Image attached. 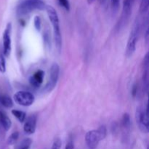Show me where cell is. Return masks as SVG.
<instances>
[{
  "instance_id": "obj_1",
  "label": "cell",
  "mask_w": 149,
  "mask_h": 149,
  "mask_svg": "<svg viewBox=\"0 0 149 149\" xmlns=\"http://www.w3.org/2000/svg\"><path fill=\"white\" fill-rule=\"evenodd\" d=\"M46 11L47 13L48 17L50 20L53 27L54 41H55V47L58 52H61L62 47V38H61V29H60V22L58 13L53 7L50 5H46Z\"/></svg>"
},
{
  "instance_id": "obj_2",
  "label": "cell",
  "mask_w": 149,
  "mask_h": 149,
  "mask_svg": "<svg viewBox=\"0 0 149 149\" xmlns=\"http://www.w3.org/2000/svg\"><path fill=\"white\" fill-rule=\"evenodd\" d=\"M107 134L106 126L102 125L97 130H93L87 132L85 142L89 149H96L100 141L104 139Z\"/></svg>"
},
{
  "instance_id": "obj_3",
  "label": "cell",
  "mask_w": 149,
  "mask_h": 149,
  "mask_svg": "<svg viewBox=\"0 0 149 149\" xmlns=\"http://www.w3.org/2000/svg\"><path fill=\"white\" fill-rule=\"evenodd\" d=\"M46 4L42 0H23L17 7V13L19 15H25L34 10H43Z\"/></svg>"
},
{
  "instance_id": "obj_4",
  "label": "cell",
  "mask_w": 149,
  "mask_h": 149,
  "mask_svg": "<svg viewBox=\"0 0 149 149\" xmlns=\"http://www.w3.org/2000/svg\"><path fill=\"white\" fill-rule=\"evenodd\" d=\"M135 119L138 128L143 133L147 134L148 132L149 120L148 109L147 105H143L137 108L135 113Z\"/></svg>"
},
{
  "instance_id": "obj_5",
  "label": "cell",
  "mask_w": 149,
  "mask_h": 149,
  "mask_svg": "<svg viewBox=\"0 0 149 149\" xmlns=\"http://www.w3.org/2000/svg\"><path fill=\"white\" fill-rule=\"evenodd\" d=\"M140 29H141V24H140L139 20L137 18L134 23L132 30H131L127 45L125 55L127 58H130L136 49V45L138 39V36H139Z\"/></svg>"
},
{
  "instance_id": "obj_6",
  "label": "cell",
  "mask_w": 149,
  "mask_h": 149,
  "mask_svg": "<svg viewBox=\"0 0 149 149\" xmlns=\"http://www.w3.org/2000/svg\"><path fill=\"white\" fill-rule=\"evenodd\" d=\"M131 13H132V2L130 0H124L122 16L119 18L116 26V29L117 30V31H119L121 29H123L125 25L127 23L128 20L130 17Z\"/></svg>"
},
{
  "instance_id": "obj_7",
  "label": "cell",
  "mask_w": 149,
  "mask_h": 149,
  "mask_svg": "<svg viewBox=\"0 0 149 149\" xmlns=\"http://www.w3.org/2000/svg\"><path fill=\"white\" fill-rule=\"evenodd\" d=\"M15 102L22 106H30L34 102V96L28 91H18L13 96Z\"/></svg>"
},
{
  "instance_id": "obj_8",
  "label": "cell",
  "mask_w": 149,
  "mask_h": 149,
  "mask_svg": "<svg viewBox=\"0 0 149 149\" xmlns=\"http://www.w3.org/2000/svg\"><path fill=\"white\" fill-rule=\"evenodd\" d=\"M60 74V67L58 63H54L50 68L49 71V79L47 84L46 85V90L47 92H51L54 90L58 82Z\"/></svg>"
},
{
  "instance_id": "obj_9",
  "label": "cell",
  "mask_w": 149,
  "mask_h": 149,
  "mask_svg": "<svg viewBox=\"0 0 149 149\" xmlns=\"http://www.w3.org/2000/svg\"><path fill=\"white\" fill-rule=\"evenodd\" d=\"M11 31L12 24L9 23L3 33V55L9 57L11 52Z\"/></svg>"
},
{
  "instance_id": "obj_10",
  "label": "cell",
  "mask_w": 149,
  "mask_h": 149,
  "mask_svg": "<svg viewBox=\"0 0 149 149\" xmlns=\"http://www.w3.org/2000/svg\"><path fill=\"white\" fill-rule=\"evenodd\" d=\"M36 116L35 115H31L29 116L23 126V131L27 135H32L36 131Z\"/></svg>"
},
{
  "instance_id": "obj_11",
  "label": "cell",
  "mask_w": 149,
  "mask_h": 149,
  "mask_svg": "<svg viewBox=\"0 0 149 149\" xmlns=\"http://www.w3.org/2000/svg\"><path fill=\"white\" fill-rule=\"evenodd\" d=\"M44 77H45V72L42 70H39L36 71L33 76L29 79V82L32 87H39L43 82Z\"/></svg>"
},
{
  "instance_id": "obj_12",
  "label": "cell",
  "mask_w": 149,
  "mask_h": 149,
  "mask_svg": "<svg viewBox=\"0 0 149 149\" xmlns=\"http://www.w3.org/2000/svg\"><path fill=\"white\" fill-rule=\"evenodd\" d=\"M0 125L5 131H8L12 126V122L5 112L0 111Z\"/></svg>"
},
{
  "instance_id": "obj_13",
  "label": "cell",
  "mask_w": 149,
  "mask_h": 149,
  "mask_svg": "<svg viewBox=\"0 0 149 149\" xmlns=\"http://www.w3.org/2000/svg\"><path fill=\"white\" fill-rule=\"evenodd\" d=\"M0 104L7 109L12 108L13 106V102L11 97L6 95H0Z\"/></svg>"
},
{
  "instance_id": "obj_14",
  "label": "cell",
  "mask_w": 149,
  "mask_h": 149,
  "mask_svg": "<svg viewBox=\"0 0 149 149\" xmlns=\"http://www.w3.org/2000/svg\"><path fill=\"white\" fill-rule=\"evenodd\" d=\"M12 113H13V115L15 117L17 118V119L20 122V123H23L25 121V119H26V113L22 111L13 110L12 111Z\"/></svg>"
},
{
  "instance_id": "obj_15",
  "label": "cell",
  "mask_w": 149,
  "mask_h": 149,
  "mask_svg": "<svg viewBox=\"0 0 149 149\" xmlns=\"http://www.w3.org/2000/svg\"><path fill=\"white\" fill-rule=\"evenodd\" d=\"M131 125V120L130 116L129 113H124L123 116L122 118V126L125 129H128L130 128Z\"/></svg>"
},
{
  "instance_id": "obj_16",
  "label": "cell",
  "mask_w": 149,
  "mask_h": 149,
  "mask_svg": "<svg viewBox=\"0 0 149 149\" xmlns=\"http://www.w3.org/2000/svg\"><path fill=\"white\" fill-rule=\"evenodd\" d=\"M149 6V0H141L140 4V13L145 14L148 12Z\"/></svg>"
},
{
  "instance_id": "obj_17",
  "label": "cell",
  "mask_w": 149,
  "mask_h": 149,
  "mask_svg": "<svg viewBox=\"0 0 149 149\" xmlns=\"http://www.w3.org/2000/svg\"><path fill=\"white\" fill-rule=\"evenodd\" d=\"M19 138V132H15L12 133L10 135V137L7 139V144L9 146H13L17 142V139Z\"/></svg>"
},
{
  "instance_id": "obj_18",
  "label": "cell",
  "mask_w": 149,
  "mask_h": 149,
  "mask_svg": "<svg viewBox=\"0 0 149 149\" xmlns=\"http://www.w3.org/2000/svg\"><path fill=\"white\" fill-rule=\"evenodd\" d=\"M32 143V141L30 138H26L25 140H23L21 143L18 145V146L16 148V149H20L25 148V147H28V148H30L31 145Z\"/></svg>"
},
{
  "instance_id": "obj_19",
  "label": "cell",
  "mask_w": 149,
  "mask_h": 149,
  "mask_svg": "<svg viewBox=\"0 0 149 149\" xmlns=\"http://www.w3.org/2000/svg\"><path fill=\"white\" fill-rule=\"evenodd\" d=\"M6 71V61L4 55L0 52V72L4 73Z\"/></svg>"
},
{
  "instance_id": "obj_20",
  "label": "cell",
  "mask_w": 149,
  "mask_h": 149,
  "mask_svg": "<svg viewBox=\"0 0 149 149\" xmlns=\"http://www.w3.org/2000/svg\"><path fill=\"white\" fill-rule=\"evenodd\" d=\"M121 0H111V7L113 13H116L119 10Z\"/></svg>"
},
{
  "instance_id": "obj_21",
  "label": "cell",
  "mask_w": 149,
  "mask_h": 149,
  "mask_svg": "<svg viewBox=\"0 0 149 149\" xmlns=\"http://www.w3.org/2000/svg\"><path fill=\"white\" fill-rule=\"evenodd\" d=\"M58 3H59L61 7H63L65 10H66L67 11H69L70 10V4L68 0H58Z\"/></svg>"
},
{
  "instance_id": "obj_22",
  "label": "cell",
  "mask_w": 149,
  "mask_h": 149,
  "mask_svg": "<svg viewBox=\"0 0 149 149\" xmlns=\"http://www.w3.org/2000/svg\"><path fill=\"white\" fill-rule=\"evenodd\" d=\"M61 145H62V143H61V139L60 138H56L54 141L53 143H52L51 149H61Z\"/></svg>"
},
{
  "instance_id": "obj_23",
  "label": "cell",
  "mask_w": 149,
  "mask_h": 149,
  "mask_svg": "<svg viewBox=\"0 0 149 149\" xmlns=\"http://www.w3.org/2000/svg\"><path fill=\"white\" fill-rule=\"evenodd\" d=\"M41 19L39 16H35L34 17V26L36 31H40L41 29Z\"/></svg>"
},
{
  "instance_id": "obj_24",
  "label": "cell",
  "mask_w": 149,
  "mask_h": 149,
  "mask_svg": "<svg viewBox=\"0 0 149 149\" xmlns=\"http://www.w3.org/2000/svg\"><path fill=\"white\" fill-rule=\"evenodd\" d=\"M74 143H73V141H71V140H70V141L67 143L66 145H65V149H74Z\"/></svg>"
},
{
  "instance_id": "obj_25",
  "label": "cell",
  "mask_w": 149,
  "mask_h": 149,
  "mask_svg": "<svg viewBox=\"0 0 149 149\" xmlns=\"http://www.w3.org/2000/svg\"><path fill=\"white\" fill-rule=\"evenodd\" d=\"M132 95L135 96V95H136V93H137V86L136 85H134L133 89H132Z\"/></svg>"
},
{
  "instance_id": "obj_26",
  "label": "cell",
  "mask_w": 149,
  "mask_h": 149,
  "mask_svg": "<svg viewBox=\"0 0 149 149\" xmlns=\"http://www.w3.org/2000/svg\"><path fill=\"white\" fill-rule=\"evenodd\" d=\"M98 1L100 2V4H104L105 2L106 1V0H98Z\"/></svg>"
},
{
  "instance_id": "obj_27",
  "label": "cell",
  "mask_w": 149,
  "mask_h": 149,
  "mask_svg": "<svg viewBox=\"0 0 149 149\" xmlns=\"http://www.w3.org/2000/svg\"><path fill=\"white\" fill-rule=\"evenodd\" d=\"M87 1H88L89 4H92L94 1V0H87Z\"/></svg>"
},
{
  "instance_id": "obj_28",
  "label": "cell",
  "mask_w": 149,
  "mask_h": 149,
  "mask_svg": "<svg viewBox=\"0 0 149 149\" xmlns=\"http://www.w3.org/2000/svg\"><path fill=\"white\" fill-rule=\"evenodd\" d=\"M20 149H29V148H28V147H25V148H20Z\"/></svg>"
},
{
  "instance_id": "obj_29",
  "label": "cell",
  "mask_w": 149,
  "mask_h": 149,
  "mask_svg": "<svg viewBox=\"0 0 149 149\" xmlns=\"http://www.w3.org/2000/svg\"><path fill=\"white\" fill-rule=\"evenodd\" d=\"M130 1H131V2H132H132H133V1H134V0H130Z\"/></svg>"
}]
</instances>
